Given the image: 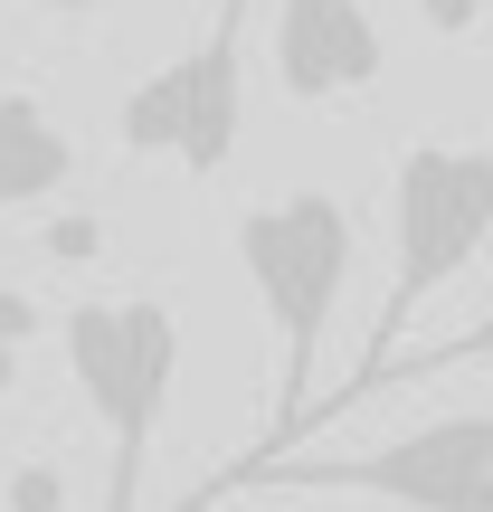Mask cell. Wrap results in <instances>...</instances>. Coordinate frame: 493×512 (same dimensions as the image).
<instances>
[{
	"label": "cell",
	"instance_id": "cell-11",
	"mask_svg": "<svg viewBox=\"0 0 493 512\" xmlns=\"http://www.w3.org/2000/svg\"><path fill=\"white\" fill-rule=\"evenodd\" d=\"M418 19H427L437 38H475L484 19H493V0H418Z\"/></svg>",
	"mask_w": 493,
	"mask_h": 512
},
{
	"label": "cell",
	"instance_id": "cell-13",
	"mask_svg": "<svg viewBox=\"0 0 493 512\" xmlns=\"http://www.w3.org/2000/svg\"><path fill=\"white\" fill-rule=\"evenodd\" d=\"M48 10H57V19H86V10H105V0H48Z\"/></svg>",
	"mask_w": 493,
	"mask_h": 512
},
{
	"label": "cell",
	"instance_id": "cell-9",
	"mask_svg": "<svg viewBox=\"0 0 493 512\" xmlns=\"http://www.w3.org/2000/svg\"><path fill=\"white\" fill-rule=\"evenodd\" d=\"M38 323H48V313H38L19 285H0V399H10V389H19V370H29V351H38Z\"/></svg>",
	"mask_w": 493,
	"mask_h": 512
},
{
	"label": "cell",
	"instance_id": "cell-5",
	"mask_svg": "<svg viewBox=\"0 0 493 512\" xmlns=\"http://www.w3.org/2000/svg\"><path fill=\"white\" fill-rule=\"evenodd\" d=\"M247 10L256 0H219L200 48H181L171 67H152L143 86L124 95V114H114L124 152H171L190 181L228 171L238 124H247Z\"/></svg>",
	"mask_w": 493,
	"mask_h": 512
},
{
	"label": "cell",
	"instance_id": "cell-2",
	"mask_svg": "<svg viewBox=\"0 0 493 512\" xmlns=\"http://www.w3.org/2000/svg\"><path fill=\"white\" fill-rule=\"evenodd\" d=\"M493 247V152L484 143H408L389 171V294L370 313V342L351 389H332V408H351L380 361H399V332L418 323V304L437 285H456L465 266Z\"/></svg>",
	"mask_w": 493,
	"mask_h": 512
},
{
	"label": "cell",
	"instance_id": "cell-4",
	"mask_svg": "<svg viewBox=\"0 0 493 512\" xmlns=\"http://www.w3.org/2000/svg\"><path fill=\"white\" fill-rule=\"evenodd\" d=\"M266 484H332V494H380L399 512H493V408H465V418H427L389 446H361V456H313V465H228L209 484V503L266 494ZM190 503V512H209Z\"/></svg>",
	"mask_w": 493,
	"mask_h": 512
},
{
	"label": "cell",
	"instance_id": "cell-6",
	"mask_svg": "<svg viewBox=\"0 0 493 512\" xmlns=\"http://www.w3.org/2000/svg\"><path fill=\"white\" fill-rule=\"evenodd\" d=\"M389 38L361 0H275V86L294 105H332V95L380 86Z\"/></svg>",
	"mask_w": 493,
	"mask_h": 512
},
{
	"label": "cell",
	"instance_id": "cell-3",
	"mask_svg": "<svg viewBox=\"0 0 493 512\" xmlns=\"http://www.w3.org/2000/svg\"><path fill=\"white\" fill-rule=\"evenodd\" d=\"M57 351L86 408L105 418V512H133L152 475V427L181 389V313L162 294H95V304H67Z\"/></svg>",
	"mask_w": 493,
	"mask_h": 512
},
{
	"label": "cell",
	"instance_id": "cell-7",
	"mask_svg": "<svg viewBox=\"0 0 493 512\" xmlns=\"http://www.w3.org/2000/svg\"><path fill=\"white\" fill-rule=\"evenodd\" d=\"M67 171H76V143H67V124H57L38 95H0V209H38V200H57L67 190Z\"/></svg>",
	"mask_w": 493,
	"mask_h": 512
},
{
	"label": "cell",
	"instance_id": "cell-12",
	"mask_svg": "<svg viewBox=\"0 0 493 512\" xmlns=\"http://www.w3.org/2000/svg\"><path fill=\"white\" fill-rule=\"evenodd\" d=\"M95 247H105V219H57L48 228V256H67V266H86Z\"/></svg>",
	"mask_w": 493,
	"mask_h": 512
},
{
	"label": "cell",
	"instance_id": "cell-10",
	"mask_svg": "<svg viewBox=\"0 0 493 512\" xmlns=\"http://www.w3.org/2000/svg\"><path fill=\"white\" fill-rule=\"evenodd\" d=\"M0 503L10 512H67V475H57V465H10Z\"/></svg>",
	"mask_w": 493,
	"mask_h": 512
},
{
	"label": "cell",
	"instance_id": "cell-1",
	"mask_svg": "<svg viewBox=\"0 0 493 512\" xmlns=\"http://www.w3.org/2000/svg\"><path fill=\"white\" fill-rule=\"evenodd\" d=\"M351 256H361V228H351V209L332 190H285V200L238 219V266L256 285V313L275 323V427L238 465H275L304 437L313 370H323V332H332V304L351 285Z\"/></svg>",
	"mask_w": 493,
	"mask_h": 512
},
{
	"label": "cell",
	"instance_id": "cell-8",
	"mask_svg": "<svg viewBox=\"0 0 493 512\" xmlns=\"http://www.w3.org/2000/svg\"><path fill=\"white\" fill-rule=\"evenodd\" d=\"M446 370H493V313L475 332H456V342H437V351H408V361H389L380 380L361 389V399H380V389H427V380H446Z\"/></svg>",
	"mask_w": 493,
	"mask_h": 512
}]
</instances>
